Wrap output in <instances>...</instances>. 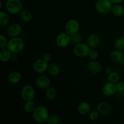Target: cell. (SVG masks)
I'll return each mask as SVG.
<instances>
[{"mask_svg": "<svg viewBox=\"0 0 124 124\" xmlns=\"http://www.w3.org/2000/svg\"><path fill=\"white\" fill-rule=\"evenodd\" d=\"M77 110L79 113L81 114V115H87L91 110L90 104L87 102H82L78 105Z\"/></svg>", "mask_w": 124, "mask_h": 124, "instance_id": "17", "label": "cell"}, {"mask_svg": "<svg viewBox=\"0 0 124 124\" xmlns=\"http://www.w3.org/2000/svg\"><path fill=\"white\" fill-rule=\"evenodd\" d=\"M112 4L110 0H98L95 4V9L101 14H107L111 12Z\"/></svg>", "mask_w": 124, "mask_h": 124, "instance_id": "3", "label": "cell"}, {"mask_svg": "<svg viewBox=\"0 0 124 124\" xmlns=\"http://www.w3.org/2000/svg\"><path fill=\"white\" fill-rule=\"evenodd\" d=\"M119 75L115 71H113L112 73L108 75V81L109 82H112V83L116 84L119 81Z\"/></svg>", "mask_w": 124, "mask_h": 124, "instance_id": "27", "label": "cell"}, {"mask_svg": "<svg viewBox=\"0 0 124 124\" xmlns=\"http://www.w3.org/2000/svg\"><path fill=\"white\" fill-rule=\"evenodd\" d=\"M25 47L24 41L19 37L11 38L8 41L7 49L12 53H19L22 52Z\"/></svg>", "mask_w": 124, "mask_h": 124, "instance_id": "2", "label": "cell"}, {"mask_svg": "<svg viewBox=\"0 0 124 124\" xmlns=\"http://www.w3.org/2000/svg\"><path fill=\"white\" fill-rule=\"evenodd\" d=\"M47 72L50 75L52 76H56L59 75L60 72V69L57 64L52 63L48 65L47 69Z\"/></svg>", "mask_w": 124, "mask_h": 124, "instance_id": "20", "label": "cell"}, {"mask_svg": "<svg viewBox=\"0 0 124 124\" xmlns=\"http://www.w3.org/2000/svg\"><path fill=\"white\" fill-rule=\"evenodd\" d=\"M22 78L21 75L19 72L14 71L11 72L8 76V81L12 84H16L19 83Z\"/></svg>", "mask_w": 124, "mask_h": 124, "instance_id": "18", "label": "cell"}, {"mask_svg": "<svg viewBox=\"0 0 124 124\" xmlns=\"http://www.w3.org/2000/svg\"><path fill=\"white\" fill-rule=\"evenodd\" d=\"M87 68L91 73L94 74L99 73L102 71V69L101 64L99 62L96 61L90 62L88 63Z\"/></svg>", "mask_w": 124, "mask_h": 124, "instance_id": "15", "label": "cell"}, {"mask_svg": "<svg viewBox=\"0 0 124 124\" xmlns=\"http://www.w3.org/2000/svg\"><path fill=\"white\" fill-rule=\"evenodd\" d=\"M87 44L91 48H96L100 44V38L97 34H91L87 39Z\"/></svg>", "mask_w": 124, "mask_h": 124, "instance_id": "14", "label": "cell"}, {"mask_svg": "<svg viewBox=\"0 0 124 124\" xmlns=\"http://www.w3.org/2000/svg\"><path fill=\"white\" fill-rule=\"evenodd\" d=\"M48 66V62L45 61L43 58L36 59L33 64V69L38 73H42L47 71Z\"/></svg>", "mask_w": 124, "mask_h": 124, "instance_id": "9", "label": "cell"}, {"mask_svg": "<svg viewBox=\"0 0 124 124\" xmlns=\"http://www.w3.org/2000/svg\"><path fill=\"white\" fill-rule=\"evenodd\" d=\"M59 122V117L56 114H51L49 115L47 123L49 124H57Z\"/></svg>", "mask_w": 124, "mask_h": 124, "instance_id": "28", "label": "cell"}, {"mask_svg": "<svg viewBox=\"0 0 124 124\" xmlns=\"http://www.w3.org/2000/svg\"><path fill=\"white\" fill-rule=\"evenodd\" d=\"M122 64H123V65H124V59H123V61H122Z\"/></svg>", "mask_w": 124, "mask_h": 124, "instance_id": "38", "label": "cell"}, {"mask_svg": "<svg viewBox=\"0 0 124 124\" xmlns=\"http://www.w3.org/2000/svg\"><path fill=\"white\" fill-rule=\"evenodd\" d=\"M114 47L116 50H124V37L117 38L115 41Z\"/></svg>", "mask_w": 124, "mask_h": 124, "instance_id": "26", "label": "cell"}, {"mask_svg": "<svg viewBox=\"0 0 124 124\" xmlns=\"http://www.w3.org/2000/svg\"><path fill=\"white\" fill-rule=\"evenodd\" d=\"M80 29V24L78 21L75 19H71L68 21L65 25V33L70 36L78 33Z\"/></svg>", "mask_w": 124, "mask_h": 124, "instance_id": "6", "label": "cell"}, {"mask_svg": "<svg viewBox=\"0 0 124 124\" xmlns=\"http://www.w3.org/2000/svg\"><path fill=\"white\" fill-rule=\"evenodd\" d=\"M49 115L48 109L44 106L38 107L33 113V117L34 121L39 124L47 122Z\"/></svg>", "mask_w": 124, "mask_h": 124, "instance_id": "1", "label": "cell"}, {"mask_svg": "<svg viewBox=\"0 0 124 124\" xmlns=\"http://www.w3.org/2000/svg\"><path fill=\"white\" fill-rule=\"evenodd\" d=\"M6 7L7 11L10 14L16 15L21 11L23 4L21 0H7Z\"/></svg>", "mask_w": 124, "mask_h": 124, "instance_id": "4", "label": "cell"}, {"mask_svg": "<svg viewBox=\"0 0 124 124\" xmlns=\"http://www.w3.org/2000/svg\"><path fill=\"white\" fill-rule=\"evenodd\" d=\"M56 91L55 90V89L54 88H53V87H49L48 88H47L46 93V98H47V99L48 100H54L56 98Z\"/></svg>", "mask_w": 124, "mask_h": 124, "instance_id": "25", "label": "cell"}, {"mask_svg": "<svg viewBox=\"0 0 124 124\" xmlns=\"http://www.w3.org/2000/svg\"><path fill=\"white\" fill-rule=\"evenodd\" d=\"M82 36L80 34L76 33L71 36V43L74 44L76 45L79 43H81L82 42Z\"/></svg>", "mask_w": 124, "mask_h": 124, "instance_id": "29", "label": "cell"}, {"mask_svg": "<svg viewBox=\"0 0 124 124\" xmlns=\"http://www.w3.org/2000/svg\"><path fill=\"white\" fill-rule=\"evenodd\" d=\"M97 110L100 115L103 116H108L111 113V107L108 103L106 102H101L97 106Z\"/></svg>", "mask_w": 124, "mask_h": 124, "instance_id": "13", "label": "cell"}, {"mask_svg": "<svg viewBox=\"0 0 124 124\" xmlns=\"http://www.w3.org/2000/svg\"><path fill=\"white\" fill-rule=\"evenodd\" d=\"M116 90L119 92H124V81H119L116 84Z\"/></svg>", "mask_w": 124, "mask_h": 124, "instance_id": "33", "label": "cell"}, {"mask_svg": "<svg viewBox=\"0 0 124 124\" xmlns=\"http://www.w3.org/2000/svg\"><path fill=\"white\" fill-rule=\"evenodd\" d=\"M7 43H8V41L6 37L4 35L1 34L0 35V48L2 49L4 48L5 47H7Z\"/></svg>", "mask_w": 124, "mask_h": 124, "instance_id": "31", "label": "cell"}, {"mask_svg": "<svg viewBox=\"0 0 124 124\" xmlns=\"http://www.w3.org/2000/svg\"><path fill=\"white\" fill-rule=\"evenodd\" d=\"M117 90H116V85L112 82H107L102 87V92L103 94L107 97H110L115 94Z\"/></svg>", "mask_w": 124, "mask_h": 124, "instance_id": "11", "label": "cell"}, {"mask_svg": "<svg viewBox=\"0 0 124 124\" xmlns=\"http://www.w3.org/2000/svg\"><path fill=\"white\" fill-rule=\"evenodd\" d=\"M99 115H100V113H99L98 110L97 111H92L89 115L90 119L92 121H96V120H98L99 119Z\"/></svg>", "mask_w": 124, "mask_h": 124, "instance_id": "32", "label": "cell"}, {"mask_svg": "<svg viewBox=\"0 0 124 124\" xmlns=\"http://www.w3.org/2000/svg\"><path fill=\"white\" fill-rule=\"evenodd\" d=\"M36 105L32 101H26L24 106V110L27 113H33L36 109Z\"/></svg>", "mask_w": 124, "mask_h": 124, "instance_id": "23", "label": "cell"}, {"mask_svg": "<svg viewBox=\"0 0 124 124\" xmlns=\"http://www.w3.org/2000/svg\"><path fill=\"white\" fill-rule=\"evenodd\" d=\"M113 71L112 68L110 67H108L105 68V73L107 74V75H109L110 73H112Z\"/></svg>", "mask_w": 124, "mask_h": 124, "instance_id": "35", "label": "cell"}, {"mask_svg": "<svg viewBox=\"0 0 124 124\" xmlns=\"http://www.w3.org/2000/svg\"><path fill=\"white\" fill-rule=\"evenodd\" d=\"M123 37H124V36H123Z\"/></svg>", "mask_w": 124, "mask_h": 124, "instance_id": "39", "label": "cell"}, {"mask_svg": "<svg viewBox=\"0 0 124 124\" xmlns=\"http://www.w3.org/2000/svg\"><path fill=\"white\" fill-rule=\"evenodd\" d=\"M114 4H119L123 1V0H110Z\"/></svg>", "mask_w": 124, "mask_h": 124, "instance_id": "37", "label": "cell"}, {"mask_svg": "<svg viewBox=\"0 0 124 124\" xmlns=\"http://www.w3.org/2000/svg\"><path fill=\"white\" fill-rule=\"evenodd\" d=\"M36 84L41 89H47L50 87L51 81L47 76L41 75L36 78Z\"/></svg>", "mask_w": 124, "mask_h": 124, "instance_id": "10", "label": "cell"}, {"mask_svg": "<svg viewBox=\"0 0 124 124\" xmlns=\"http://www.w3.org/2000/svg\"><path fill=\"white\" fill-rule=\"evenodd\" d=\"M55 42L58 47L64 48L67 47L71 43V36L67 33H62L57 36Z\"/></svg>", "mask_w": 124, "mask_h": 124, "instance_id": "8", "label": "cell"}, {"mask_svg": "<svg viewBox=\"0 0 124 124\" xmlns=\"http://www.w3.org/2000/svg\"><path fill=\"white\" fill-rule=\"evenodd\" d=\"M19 17L23 22L28 23L32 19L33 15L30 10H24L21 11L19 13Z\"/></svg>", "mask_w": 124, "mask_h": 124, "instance_id": "19", "label": "cell"}, {"mask_svg": "<svg viewBox=\"0 0 124 124\" xmlns=\"http://www.w3.org/2000/svg\"><path fill=\"white\" fill-rule=\"evenodd\" d=\"M12 52L8 49H3L0 52V59L2 62H7L11 59Z\"/></svg>", "mask_w": 124, "mask_h": 124, "instance_id": "22", "label": "cell"}, {"mask_svg": "<svg viewBox=\"0 0 124 124\" xmlns=\"http://www.w3.org/2000/svg\"><path fill=\"white\" fill-rule=\"evenodd\" d=\"M10 22L9 15L4 11H0V25L1 26L6 25Z\"/></svg>", "mask_w": 124, "mask_h": 124, "instance_id": "24", "label": "cell"}, {"mask_svg": "<svg viewBox=\"0 0 124 124\" xmlns=\"http://www.w3.org/2000/svg\"><path fill=\"white\" fill-rule=\"evenodd\" d=\"M90 47L88 44L81 42L78 44H76L73 48V53L76 56L79 58H84L88 55Z\"/></svg>", "mask_w": 124, "mask_h": 124, "instance_id": "5", "label": "cell"}, {"mask_svg": "<svg viewBox=\"0 0 124 124\" xmlns=\"http://www.w3.org/2000/svg\"><path fill=\"white\" fill-rule=\"evenodd\" d=\"M110 58L111 60L116 63L122 62L124 58V54L119 50H115L113 51L110 54Z\"/></svg>", "mask_w": 124, "mask_h": 124, "instance_id": "16", "label": "cell"}, {"mask_svg": "<svg viewBox=\"0 0 124 124\" xmlns=\"http://www.w3.org/2000/svg\"><path fill=\"white\" fill-rule=\"evenodd\" d=\"M18 58V55H17L16 53H12V55H11V59L13 60H16Z\"/></svg>", "mask_w": 124, "mask_h": 124, "instance_id": "36", "label": "cell"}, {"mask_svg": "<svg viewBox=\"0 0 124 124\" xmlns=\"http://www.w3.org/2000/svg\"><path fill=\"white\" fill-rule=\"evenodd\" d=\"M42 58L48 62L51 61L52 60V55L50 53H45L43 56H42Z\"/></svg>", "mask_w": 124, "mask_h": 124, "instance_id": "34", "label": "cell"}, {"mask_svg": "<svg viewBox=\"0 0 124 124\" xmlns=\"http://www.w3.org/2000/svg\"><path fill=\"white\" fill-rule=\"evenodd\" d=\"M88 56L92 60H95L99 58V53L98 51L94 50V48H92V50H90L88 53Z\"/></svg>", "mask_w": 124, "mask_h": 124, "instance_id": "30", "label": "cell"}, {"mask_svg": "<svg viewBox=\"0 0 124 124\" xmlns=\"http://www.w3.org/2000/svg\"><path fill=\"white\" fill-rule=\"evenodd\" d=\"M35 88L31 85H25L21 90V96L25 102L32 101L35 98Z\"/></svg>", "mask_w": 124, "mask_h": 124, "instance_id": "7", "label": "cell"}, {"mask_svg": "<svg viewBox=\"0 0 124 124\" xmlns=\"http://www.w3.org/2000/svg\"><path fill=\"white\" fill-rule=\"evenodd\" d=\"M111 13L115 16L121 17L124 15V8L123 6L119 4H115L111 9Z\"/></svg>", "mask_w": 124, "mask_h": 124, "instance_id": "21", "label": "cell"}, {"mask_svg": "<svg viewBox=\"0 0 124 124\" xmlns=\"http://www.w3.org/2000/svg\"><path fill=\"white\" fill-rule=\"evenodd\" d=\"M22 31V28L19 24H13L10 25L7 30V33L10 38L18 37Z\"/></svg>", "mask_w": 124, "mask_h": 124, "instance_id": "12", "label": "cell"}]
</instances>
